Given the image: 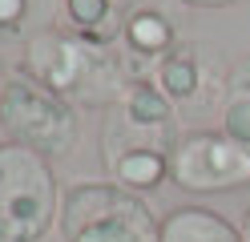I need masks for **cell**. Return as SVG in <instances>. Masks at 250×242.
<instances>
[{
	"instance_id": "6da1fadb",
	"label": "cell",
	"mask_w": 250,
	"mask_h": 242,
	"mask_svg": "<svg viewBox=\"0 0 250 242\" xmlns=\"http://www.w3.org/2000/svg\"><path fill=\"white\" fill-rule=\"evenodd\" d=\"M178 109L153 81H129L101 125V166L109 182L129 194H153L169 182L178 150Z\"/></svg>"
},
{
	"instance_id": "7a4b0ae2",
	"label": "cell",
	"mask_w": 250,
	"mask_h": 242,
	"mask_svg": "<svg viewBox=\"0 0 250 242\" xmlns=\"http://www.w3.org/2000/svg\"><path fill=\"white\" fill-rule=\"evenodd\" d=\"M21 73L41 81L57 97H65L73 109H113L129 85L117 48L93 44L69 28L33 32L24 44Z\"/></svg>"
},
{
	"instance_id": "3957f363",
	"label": "cell",
	"mask_w": 250,
	"mask_h": 242,
	"mask_svg": "<svg viewBox=\"0 0 250 242\" xmlns=\"http://www.w3.org/2000/svg\"><path fill=\"white\" fill-rule=\"evenodd\" d=\"M61 182L49 157L0 141V242H41L61 222Z\"/></svg>"
},
{
	"instance_id": "277c9868",
	"label": "cell",
	"mask_w": 250,
	"mask_h": 242,
	"mask_svg": "<svg viewBox=\"0 0 250 242\" xmlns=\"http://www.w3.org/2000/svg\"><path fill=\"white\" fill-rule=\"evenodd\" d=\"M65 242H158L162 218H153L142 194H129L113 182H81L61 202Z\"/></svg>"
},
{
	"instance_id": "5b68a950",
	"label": "cell",
	"mask_w": 250,
	"mask_h": 242,
	"mask_svg": "<svg viewBox=\"0 0 250 242\" xmlns=\"http://www.w3.org/2000/svg\"><path fill=\"white\" fill-rule=\"evenodd\" d=\"M0 129L8 141L37 150L41 157H69L81 141V117L77 109L44 89L28 73H8V85L0 93Z\"/></svg>"
},
{
	"instance_id": "8992f818",
	"label": "cell",
	"mask_w": 250,
	"mask_h": 242,
	"mask_svg": "<svg viewBox=\"0 0 250 242\" xmlns=\"http://www.w3.org/2000/svg\"><path fill=\"white\" fill-rule=\"evenodd\" d=\"M169 182L190 194H234L250 186V150L230 141L222 129L182 133L169 166Z\"/></svg>"
},
{
	"instance_id": "52a82bcc",
	"label": "cell",
	"mask_w": 250,
	"mask_h": 242,
	"mask_svg": "<svg viewBox=\"0 0 250 242\" xmlns=\"http://www.w3.org/2000/svg\"><path fill=\"white\" fill-rule=\"evenodd\" d=\"M149 81L174 101V109H210L214 97H222V89H226V73L218 65L214 48L198 44V41H182L153 69Z\"/></svg>"
},
{
	"instance_id": "ba28073f",
	"label": "cell",
	"mask_w": 250,
	"mask_h": 242,
	"mask_svg": "<svg viewBox=\"0 0 250 242\" xmlns=\"http://www.w3.org/2000/svg\"><path fill=\"white\" fill-rule=\"evenodd\" d=\"M182 44L174 21L153 8V4H137L121 24V37H117V57H121V69L129 81H149L153 69Z\"/></svg>"
},
{
	"instance_id": "9c48e42d",
	"label": "cell",
	"mask_w": 250,
	"mask_h": 242,
	"mask_svg": "<svg viewBox=\"0 0 250 242\" xmlns=\"http://www.w3.org/2000/svg\"><path fill=\"white\" fill-rule=\"evenodd\" d=\"M142 0H61V16H65V28L85 37L93 44H109L117 48L121 24Z\"/></svg>"
},
{
	"instance_id": "30bf717a",
	"label": "cell",
	"mask_w": 250,
	"mask_h": 242,
	"mask_svg": "<svg viewBox=\"0 0 250 242\" xmlns=\"http://www.w3.org/2000/svg\"><path fill=\"white\" fill-rule=\"evenodd\" d=\"M158 242H242V226L210 206H178L162 218Z\"/></svg>"
},
{
	"instance_id": "8fae6325",
	"label": "cell",
	"mask_w": 250,
	"mask_h": 242,
	"mask_svg": "<svg viewBox=\"0 0 250 242\" xmlns=\"http://www.w3.org/2000/svg\"><path fill=\"white\" fill-rule=\"evenodd\" d=\"M222 133L250 150V57L226 73L222 89Z\"/></svg>"
},
{
	"instance_id": "7c38bea8",
	"label": "cell",
	"mask_w": 250,
	"mask_h": 242,
	"mask_svg": "<svg viewBox=\"0 0 250 242\" xmlns=\"http://www.w3.org/2000/svg\"><path fill=\"white\" fill-rule=\"evenodd\" d=\"M24 16H28V0H0V41L21 37Z\"/></svg>"
},
{
	"instance_id": "4fadbf2b",
	"label": "cell",
	"mask_w": 250,
	"mask_h": 242,
	"mask_svg": "<svg viewBox=\"0 0 250 242\" xmlns=\"http://www.w3.org/2000/svg\"><path fill=\"white\" fill-rule=\"evenodd\" d=\"M190 8H230V4H242V0H182Z\"/></svg>"
},
{
	"instance_id": "5bb4252c",
	"label": "cell",
	"mask_w": 250,
	"mask_h": 242,
	"mask_svg": "<svg viewBox=\"0 0 250 242\" xmlns=\"http://www.w3.org/2000/svg\"><path fill=\"white\" fill-rule=\"evenodd\" d=\"M242 242H250V206H246V218H242Z\"/></svg>"
},
{
	"instance_id": "9a60e30c",
	"label": "cell",
	"mask_w": 250,
	"mask_h": 242,
	"mask_svg": "<svg viewBox=\"0 0 250 242\" xmlns=\"http://www.w3.org/2000/svg\"><path fill=\"white\" fill-rule=\"evenodd\" d=\"M4 85H8V69H4V61H0V93H4Z\"/></svg>"
}]
</instances>
